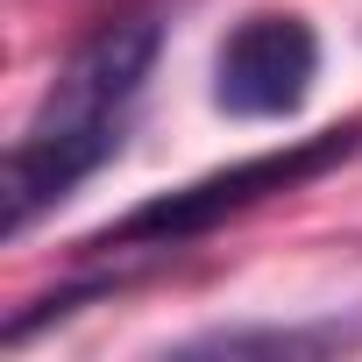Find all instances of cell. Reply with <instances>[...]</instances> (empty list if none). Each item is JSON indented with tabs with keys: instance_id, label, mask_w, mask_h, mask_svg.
Listing matches in <instances>:
<instances>
[{
	"instance_id": "6da1fadb",
	"label": "cell",
	"mask_w": 362,
	"mask_h": 362,
	"mask_svg": "<svg viewBox=\"0 0 362 362\" xmlns=\"http://www.w3.org/2000/svg\"><path fill=\"white\" fill-rule=\"evenodd\" d=\"M348 156H362V121H341V128L298 135V142H284V149L242 156V163H228V170H206V177H192V185H177V192H156V199L128 206L114 228H100V235L78 242V263H86V270L64 277L57 291L29 298L8 327H0V341H8V348L36 341L50 320L78 313V298H107V291L135 284L142 270H156V263H170L177 249L206 242L214 228H228V221H242V214H256V206H270V199L313 185V177L341 170Z\"/></svg>"
},
{
	"instance_id": "7a4b0ae2",
	"label": "cell",
	"mask_w": 362,
	"mask_h": 362,
	"mask_svg": "<svg viewBox=\"0 0 362 362\" xmlns=\"http://www.w3.org/2000/svg\"><path fill=\"white\" fill-rule=\"evenodd\" d=\"M163 50V22L128 8L93 22L71 57L57 64V78L43 86L29 128L8 149V235H29L43 214H57L93 170H107L128 142V114L156 71Z\"/></svg>"
},
{
	"instance_id": "3957f363",
	"label": "cell",
	"mask_w": 362,
	"mask_h": 362,
	"mask_svg": "<svg viewBox=\"0 0 362 362\" xmlns=\"http://www.w3.org/2000/svg\"><path fill=\"white\" fill-rule=\"evenodd\" d=\"M320 78V36L305 15H249L214 50V107L228 121H291L313 100Z\"/></svg>"
},
{
	"instance_id": "277c9868",
	"label": "cell",
	"mask_w": 362,
	"mask_h": 362,
	"mask_svg": "<svg viewBox=\"0 0 362 362\" xmlns=\"http://www.w3.org/2000/svg\"><path fill=\"white\" fill-rule=\"evenodd\" d=\"M362 348V320H298V327H206L192 341H177L170 355H221V362H242V355H270V362H320V355H348Z\"/></svg>"
}]
</instances>
